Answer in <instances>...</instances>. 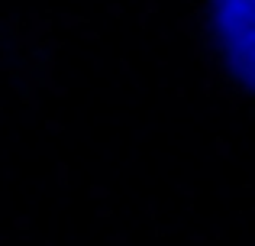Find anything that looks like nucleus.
I'll list each match as a JSON object with an SVG mask.
<instances>
[{"instance_id": "obj_1", "label": "nucleus", "mask_w": 255, "mask_h": 246, "mask_svg": "<svg viewBox=\"0 0 255 246\" xmlns=\"http://www.w3.org/2000/svg\"><path fill=\"white\" fill-rule=\"evenodd\" d=\"M210 32L223 65L255 91V0H210Z\"/></svg>"}]
</instances>
